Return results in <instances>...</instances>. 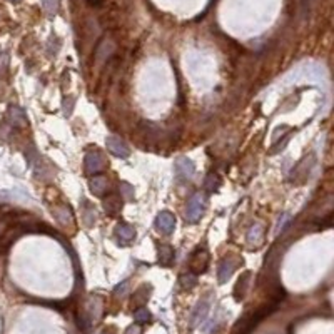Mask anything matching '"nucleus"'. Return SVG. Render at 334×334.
I'll use <instances>...</instances> for the list:
<instances>
[{"mask_svg": "<svg viewBox=\"0 0 334 334\" xmlns=\"http://www.w3.org/2000/svg\"><path fill=\"white\" fill-rule=\"evenodd\" d=\"M204 211H206V197H204L200 192H196L194 196L189 199L187 202V209H186V221L194 224L202 217Z\"/></svg>", "mask_w": 334, "mask_h": 334, "instance_id": "nucleus-1", "label": "nucleus"}, {"mask_svg": "<svg viewBox=\"0 0 334 334\" xmlns=\"http://www.w3.org/2000/svg\"><path fill=\"white\" fill-rule=\"evenodd\" d=\"M207 264H209V253L206 247H197L189 259V271L197 276V274L206 273Z\"/></svg>", "mask_w": 334, "mask_h": 334, "instance_id": "nucleus-2", "label": "nucleus"}, {"mask_svg": "<svg viewBox=\"0 0 334 334\" xmlns=\"http://www.w3.org/2000/svg\"><path fill=\"white\" fill-rule=\"evenodd\" d=\"M174 172H176V177H177V180L184 182V180H189L192 176H194L196 167H194V164H192L191 159H187V157H179L174 164Z\"/></svg>", "mask_w": 334, "mask_h": 334, "instance_id": "nucleus-3", "label": "nucleus"}, {"mask_svg": "<svg viewBox=\"0 0 334 334\" xmlns=\"http://www.w3.org/2000/svg\"><path fill=\"white\" fill-rule=\"evenodd\" d=\"M156 227L160 231L162 234H171L176 229V217L174 214L164 211L159 212V216L156 217Z\"/></svg>", "mask_w": 334, "mask_h": 334, "instance_id": "nucleus-4", "label": "nucleus"}, {"mask_svg": "<svg viewBox=\"0 0 334 334\" xmlns=\"http://www.w3.org/2000/svg\"><path fill=\"white\" fill-rule=\"evenodd\" d=\"M105 145H107V151L117 157H127L131 154V151H129V147L125 145L124 140H120L116 136H109L105 139Z\"/></svg>", "mask_w": 334, "mask_h": 334, "instance_id": "nucleus-5", "label": "nucleus"}, {"mask_svg": "<svg viewBox=\"0 0 334 334\" xmlns=\"http://www.w3.org/2000/svg\"><path fill=\"white\" fill-rule=\"evenodd\" d=\"M84 164H85V171H87L89 174H97V172L102 171V167H104V159H102L100 152L90 151V152H87V156H85Z\"/></svg>", "mask_w": 334, "mask_h": 334, "instance_id": "nucleus-6", "label": "nucleus"}, {"mask_svg": "<svg viewBox=\"0 0 334 334\" xmlns=\"http://www.w3.org/2000/svg\"><path fill=\"white\" fill-rule=\"evenodd\" d=\"M236 269V261L231 257H226L221 261V264H219V282L224 284V282L229 281V277L233 276Z\"/></svg>", "mask_w": 334, "mask_h": 334, "instance_id": "nucleus-7", "label": "nucleus"}, {"mask_svg": "<svg viewBox=\"0 0 334 334\" xmlns=\"http://www.w3.org/2000/svg\"><path fill=\"white\" fill-rule=\"evenodd\" d=\"M104 209L109 216H117L122 211V199L119 196H109L104 200Z\"/></svg>", "mask_w": 334, "mask_h": 334, "instance_id": "nucleus-8", "label": "nucleus"}, {"mask_svg": "<svg viewBox=\"0 0 334 334\" xmlns=\"http://www.w3.org/2000/svg\"><path fill=\"white\" fill-rule=\"evenodd\" d=\"M116 234H117V237H119L120 241L131 242L132 239L136 237V229H134L131 224L120 222V224H117V227H116Z\"/></svg>", "mask_w": 334, "mask_h": 334, "instance_id": "nucleus-9", "label": "nucleus"}, {"mask_svg": "<svg viewBox=\"0 0 334 334\" xmlns=\"http://www.w3.org/2000/svg\"><path fill=\"white\" fill-rule=\"evenodd\" d=\"M90 192H92L94 196H97V197H100V196H104V192L107 191V179L104 177V176H96V177L90 179Z\"/></svg>", "mask_w": 334, "mask_h": 334, "instance_id": "nucleus-10", "label": "nucleus"}, {"mask_svg": "<svg viewBox=\"0 0 334 334\" xmlns=\"http://www.w3.org/2000/svg\"><path fill=\"white\" fill-rule=\"evenodd\" d=\"M207 313H209V302L207 301H199V304L196 306L194 314H192V326H199L206 319Z\"/></svg>", "mask_w": 334, "mask_h": 334, "instance_id": "nucleus-11", "label": "nucleus"}, {"mask_svg": "<svg viewBox=\"0 0 334 334\" xmlns=\"http://www.w3.org/2000/svg\"><path fill=\"white\" fill-rule=\"evenodd\" d=\"M262 237H264V227H262V224H254V226L249 229V234H247V242H249V246H259Z\"/></svg>", "mask_w": 334, "mask_h": 334, "instance_id": "nucleus-12", "label": "nucleus"}, {"mask_svg": "<svg viewBox=\"0 0 334 334\" xmlns=\"http://www.w3.org/2000/svg\"><path fill=\"white\" fill-rule=\"evenodd\" d=\"M174 262V249L169 244L159 246V264L160 266H171Z\"/></svg>", "mask_w": 334, "mask_h": 334, "instance_id": "nucleus-13", "label": "nucleus"}, {"mask_svg": "<svg viewBox=\"0 0 334 334\" xmlns=\"http://www.w3.org/2000/svg\"><path fill=\"white\" fill-rule=\"evenodd\" d=\"M9 117H10L12 122H14L15 125H19V127H23V125H27V117H25V114H23V111H20V109L10 107Z\"/></svg>", "mask_w": 334, "mask_h": 334, "instance_id": "nucleus-14", "label": "nucleus"}, {"mask_svg": "<svg viewBox=\"0 0 334 334\" xmlns=\"http://www.w3.org/2000/svg\"><path fill=\"white\" fill-rule=\"evenodd\" d=\"M52 212L56 214L57 221L60 224H70V222H72V214H70V211H69V207H67V206L56 207V209H52Z\"/></svg>", "mask_w": 334, "mask_h": 334, "instance_id": "nucleus-15", "label": "nucleus"}, {"mask_svg": "<svg viewBox=\"0 0 334 334\" xmlns=\"http://www.w3.org/2000/svg\"><path fill=\"white\" fill-rule=\"evenodd\" d=\"M249 277H251V273H246V274H242V276L239 277L237 286H236V289H234V296H236V299H237V301H241L242 296H244V293L247 289V279H249Z\"/></svg>", "mask_w": 334, "mask_h": 334, "instance_id": "nucleus-16", "label": "nucleus"}, {"mask_svg": "<svg viewBox=\"0 0 334 334\" xmlns=\"http://www.w3.org/2000/svg\"><path fill=\"white\" fill-rule=\"evenodd\" d=\"M19 231H20V229H9L5 234H3V237L0 239V253H2V251H5L7 247H9V246L12 244V242H14L15 239H17Z\"/></svg>", "mask_w": 334, "mask_h": 334, "instance_id": "nucleus-17", "label": "nucleus"}, {"mask_svg": "<svg viewBox=\"0 0 334 334\" xmlns=\"http://www.w3.org/2000/svg\"><path fill=\"white\" fill-rule=\"evenodd\" d=\"M204 187H206V191H209V192L217 191L219 187H221V179H219V176H216V174L207 176L206 182H204Z\"/></svg>", "mask_w": 334, "mask_h": 334, "instance_id": "nucleus-18", "label": "nucleus"}, {"mask_svg": "<svg viewBox=\"0 0 334 334\" xmlns=\"http://www.w3.org/2000/svg\"><path fill=\"white\" fill-rule=\"evenodd\" d=\"M196 284H197V276H196V274L187 273L180 277V286H182L184 289H191V288H194Z\"/></svg>", "mask_w": 334, "mask_h": 334, "instance_id": "nucleus-19", "label": "nucleus"}, {"mask_svg": "<svg viewBox=\"0 0 334 334\" xmlns=\"http://www.w3.org/2000/svg\"><path fill=\"white\" fill-rule=\"evenodd\" d=\"M134 319H136V323H147V321H151V313L145 308H140L134 313Z\"/></svg>", "mask_w": 334, "mask_h": 334, "instance_id": "nucleus-20", "label": "nucleus"}, {"mask_svg": "<svg viewBox=\"0 0 334 334\" xmlns=\"http://www.w3.org/2000/svg\"><path fill=\"white\" fill-rule=\"evenodd\" d=\"M129 288H131V282L129 281H124V282H120L119 286H117L116 289H114V294H116L117 297H122V296H125V294H127V291H129Z\"/></svg>", "mask_w": 334, "mask_h": 334, "instance_id": "nucleus-21", "label": "nucleus"}, {"mask_svg": "<svg viewBox=\"0 0 334 334\" xmlns=\"http://www.w3.org/2000/svg\"><path fill=\"white\" fill-rule=\"evenodd\" d=\"M85 222H87V226H92V219H90V217H94V219H96V211H94L92 209V207H90V206H85Z\"/></svg>", "mask_w": 334, "mask_h": 334, "instance_id": "nucleus-22", "label": "nucleus"}, {"mask_svg": "<svg viewBox=\"0 0 334 334\" xmlns=\"http://www.w3.org/2000/svg\"><path fill=\"white\" fill-rule=\"evenodd\" d=\"M120 189H124V191H120V192H122V194L125 196V199H132L134 197V194H132V187L131 186H129V184H120Z\"/></svg>", "mask_w": 334, "mask_h": 334, "instance_id": "nucleus-23", "label": "nucleus"}]
</instances>
